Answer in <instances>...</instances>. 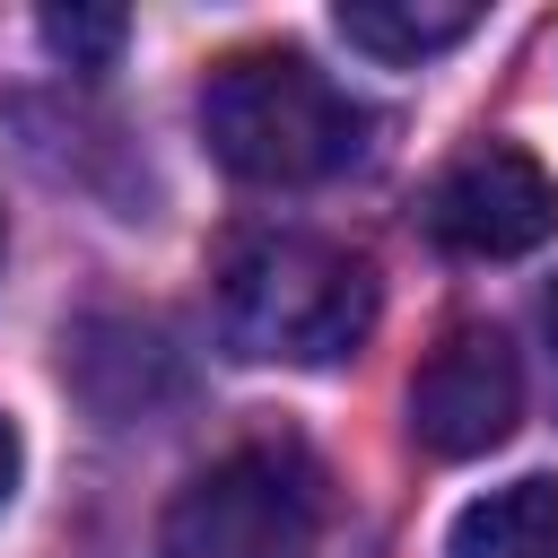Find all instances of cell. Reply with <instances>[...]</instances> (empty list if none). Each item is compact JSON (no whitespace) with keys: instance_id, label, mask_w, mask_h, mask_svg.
I'll return each mask as SVG.
<instances>
[{"instance_id":"cell-6","label":"cell","mask_w":558,"mask_h":558,"mask_svg":"<svg viewBox=\"0 0 558 558\" xmlns=\"http://www.w3.org/2000/svg\"><path fill=\"white\" fill-rule=\"evenodd\" d=\"M445 558H558V480H506L471 497L445 532Z\"/></svg>"},{"instance_id":"cell-8","label":"cell","mask_w":558,"mask_h":558,"mask_svg":"<svg viewBox=\"0 0 558 558\" xmlns=\"http://www.w3.org/2000/svg\"><path fill=\"white\" fill-rule=\"evenodd\" d=\"M44 44H52L70 70L113 61V44H122V9H44Z\"/></svg>"},{"instance_id":"cell-2","label":"cell","mask_w":558,"mask_h":558,"mask_svg":"<svg viewBox=\"0 0 558 558\" xmlns=\"http://www.w3.org/2000/svg\"><path fill=\"white\" fill-rule=\"evenodd\" d=\"M201 140L227 174L296 192L366 157V105H349V87H331L305 52H235L201 87Z\"/></svg>"},{"instance_id":"cell-1","label":"cell","mask_w":558,"mask_h":558,"mask_svg":"<svg viewBox=\"0 0 558 558\" xmlns=\"http://www.w3.org/2000/svg\"><path fill=\"white\" fill-rule=\"evenodd\" d=\"M375 331V270L305 227H253L218 253V340L253 366H340Z\"/></svg>"},{"instance_id":"cell-5","label":"cell","mask_w":558,"mask_h":558,"mask_svg":"<svg viewBox=\"0 0 558 558\" xmlns=\"http://www.w3.org/2000/svg\"><path fill=\"white\" fill-rule=\"evenodd\" d=\"M427 227H436V244H453V253L506 262V253H532V244L558 227V183L541 174V157H523V148H506V140H480V148H462V157L436 174Z\"/></svg>"},{"instance_id":"cell-4","label":"cell","mask_w":558,"mask_h":558,"mask_svg":"<svg viewBox=\"0 0 558 558\" xmlns=\"http://www.w3.org/2000/svg\"><path fill=\"white\" fill-rule=\"evenodd\" d=\"M514 418H523V366H514L506 331L453 323V331L427 349L418 384H410V427H418V445H427L436 462H471V453L506 445Z\"/></svg>"},{"instance_id":"cell-3","label":"cell","mask_w":558,"mask_h":558,"mask_svg":"<svg viewBox=\"0 0 558 558\" xmlns=\"http://www.w3.org/2000/svg\"><path fill=\"white\" fill-rule=\"evenodd\" d=\"M323 514V471L296 445H235L166 506V558H296Z\"/></svg>"},{"instance_id":"cell-7","label":"cell","mask_w":558,"mask_h":558,"mask_svg":"<svg viewBox=\"0 0 558 558\" xmlns=\"http://www.w3.org/2000/svg\"><path fill=\"white\" fill-rule=\"evenodd\" d=\"M331 26H340L357 52H375V61H427V52L462 44V35L480 26V9H471V0H340Z\"/></svg>"},{"instance_id":"cell-9","label":"cell","mask_w":558,"mask_h":558,"mask_svg":"<svg viewBox=\"0 0 558 558\" xmlns=\"http://www.w3.org/2000/svg\"><path fill=\"white\" fill-rule=\"evenodd\" d=\"M9 488H17V427L0 418V506H9Z\"/></svg>"},{"instance_id":"cell-10","label":"cell","mask_w":558,"mask_h":558,"mask_svg":"<svg viewBox=\"0 0 558 558\" xmlns=\"http://www.w3.org/2000/svg\"><path fill=\"white\" fill-rule=\"evenodd\" d=\"M541 331H549V375H558V288L541 296Z\"/></svg>"}]
</instances>
